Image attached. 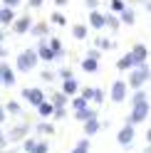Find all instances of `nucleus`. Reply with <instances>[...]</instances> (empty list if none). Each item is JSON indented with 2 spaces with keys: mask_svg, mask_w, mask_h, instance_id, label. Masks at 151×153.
Returning a JSON list of instances; mask_svg holds the SVG:
<instances>
[{
  "mask_svg": "<svg viewBox=\"0 0 151 153\" xmlns=\"http://www.w3.org/2000/svg\"><path fill=\"white\" fill-rule=\"evenodd\" d=\"M149 82V64L144 62V64H139L134 72H131V76H129V82H126V87H134V89H141L144 84Z\"/></svg>",
  "mask_w": 151,
  "mask_h": 153,
  "instance_id": "f257e3e1",
  "label": "nucleus"
},
{
  "mask_svg": "<svg viewBox=\"0 0 151 153\" xmlns=\"http://www.w3.org/2000/svg\"><path fill=\"white\" fill-rule=\"evenodd\" d=\"M35 64H37V54H35V50H25V52H20V57H17V69H20V72H32Z\"/></svg>",
  "mask_w": 151,
  "mask_h": 153,
  "instance_id": "f03ea898",
  "label": "nucleus"
},
{
  "mask_svg": "<svg viewBox=\"0 0 151 153\" xmlns=\"http://www.w3.org/2000/svg\"><path fill=\"white\" fill-rule=\"evenodd\" d=\"M149 119V101H141V104H134V109H131V116L126 123H141V121H146Z\"/></svg>",
  "mask_w": 151,
  "mask_h": 153,
  "instance_id": "7ed1b4c3",
  "label": "nucleus"
},
{
  "mask_svg": "<svg viewBox=\"0 0 151 153\" xmlns=\"http://www.w3.org/2000/svg\"><path fill=\"white\" fill-rule=\"evenodd\" d=\"M126 91H129L126 82H124V79H117L114 84H111V91H109V97H111V101H114V104H121V101L126 99Z\"/></svg>",
  "mask_w": 151,
  "mask_h": 153,
  "instance_id": "20e7f679",
  "label": "nucleus"
},
{
  "mask_svg": "<svg viewBox=\"0 0 151 153\" xmlns=\"http://www.w3.org/2000/svg\"><path fill=\"white\" fill-rule=\"evenodd\" d=\"M22 97H25L27 104L37 106V104H42V101H45V91H42V89H37V87H27V89H22Z\"/></svg>",
  "mask_w": 151,
  "mask_h": 153,
  "instance_id": "39448f33",
  "label": "nucleus"
},
{
  "mask_svg": "<svg viewBox=\"0 0 151 153\" xmlns=\"http://www.w3.org/2000/svg\"><path fill=\"white\" fill-rule=\"evenodd\" d=\"M13 32L15 35H25V32H30V27H32V17H15V20H13Z\"/></svg>",
  "mask_w": 151,
  "mask_h": 153,
  "instance_id": "423d86ee",
  "label": "nucleus"
},
{
  "mask_svg": "<svg viewBox=\"0 0 151 153\" xmlns=\"http://www.w3.org/2000/svg\"><path fill=\"white\" fill-rule=\"evenodd\" d=\"M131 141H134V126L126 123V126H121L119 136H117V143H119V146H129Z\"/></svg>",
  "mask_w": 151,
  "mask_h": 153,
  "instance_id": "0eeeda50",
  "label": "nucleus"
},
{
  "mask_svg": "<svg viewBox=\"0 0 151 153\" xmlns=\"http://www.w3.org/2000/svg\"><path fill=\"white\" fill-rule=\"evenodd\" d=\"M129 54H131V59H134V67H139V64H144V62H146L149 50H146V45H136Z\"/></svg>",
  "mask_w": 151,
  "mask_h": 153,
  "instance_id": "6e6552de",
  "label": "nucleus"
},
{
  "mask_svg": "<svg viewBox=\"0 0 151 153\" xmlns=\"http://www.w3.org/2000/svg\"><path fill=\"white\" fill-rule=\"evenodd\" d=\"M0 84H5V87H13L15 84V72L5 62H0Z\"/></svg>",
  "mask_w": 151,
  "mask_h": 153,
  "instance_id": "1a4fd4ad",
  "label": "nucleus"
},
{
  "mask_svg": "<svg viewBox=\"0 0 151 153\" xmlns=\"http://www.w3.org/2000/svg\"><path fill=\"white\" fill-rule=\"evenodd\" d=\"M104 22H107V15H102L99 10H89V27L104 30Z\"/></svg>",
  "mask_w": 151,
  "mask_h": 153,
  "instance_id": "9d476101",
  "label": "nucleus"
},
{
  "mask_svg": "<svg viewBox=\"0 0 151 153\" xmlns=\"http://www.w3.org/2000/svg\"><path fill=\"white\" fill-rule=\"evenodd\" d=\"M82 97L87 99V101H97V104H102V101H104V91H102V89H94V87H84Z\"/></svg>",
  "mask_w": 151,
  "mask_h": 153,
  "instance_id": "9b49d317",
  "label": "nucleus"
},
{
  "mask_svg": "<svg viewBox=\"0 0 151 153\" xmlns=\"http://www.w3.org/2000/svg\"><path fill=\"white\" fill-rule=\"evenodd\" d=\"M37 59H45V62H52V59H57V57H55V52L50 50V45H45V40L40 42V47H37Z\"/></svg>",
  "mask_w": 151,
  "mask_h": 153,
  "instance_id": "f8f14e48",
  "label": "nucleus"
},
{
  "mask_svg": "<svg viewBox=\"0 0 151 153\" xmlns=\"http://www.w3.org/2000/svg\"><path fill=\"white\" fill-rule=\"evenodd\" d=\"M13 20H15V10H13V7L0 5V25L7 27V25H13Z\"/></svg>",
  "mask_w": 151,
  "mask_h": 153,
  "instance_id": "ddd939ff",
  "label": "nucleus"
},
{
  "mask_svg": "<svg viewBox=\"0 0 151 153\" xmlns=\"http://www.w3.org/2000/svg\"><path fill=\"white\" fill-rule=\"evenodd\" d=\"M77 91H79V84H77V79H74V76L62 82V94H64V97H74Z\"/></svg>",
  "mask_w": 151,
  "mask_h": 153,
  "instance_id": "4468645a",
  "label": "nucleus"
},
{
  "mask_svg": "<svg viewBox=\"0 0 151 153\" xmlns=\"http://www.w3.org/2000/svg\"><path fill=\"white\" fill-rule=\"evenodd\" d=\"M27 131H30V126H27V123H20V126H15V128L10 131L7 141H20L22 136H27Z\"/></svg>",
  "mask_w": 151,
  "mask_h": 153,
  "instance_id": "2eb2a0df",
  "label": "nucleus"
},
{
  "mask_svg": "<svg viewBox=\"0 0 151 153\" xmlns=\"http://www.w3.org/2000/svg\"><path fill=\"white\" fill-rule=\"evenodd\" d=\"M74 119L84 123V121H89V119H97V111H94V109H89V106H87V109H79L77 114H74Z\"/></svg>",
  "mask_w": 151,
  "mask_h": 153,
  "instance_id": "dca6fc26",
  "label": "nucleus"
},
{
  "mask_svg": "<svg viewBox=\"0 0 151 153\" xmlns=\"http://www.w3.org/2000/svg\"><path fill=\"white\" fill-rule=\"evenodd\" d=\"M102 128V123L97 121V119H89V121H84V136H94Z\"/></svg>",
  "mask_w": 151,
  "mask_h": 153,
  "instance_id": "f3484780",
  "label": "nucleus"
},
{
  "mask_svg": "<svg viewBox=\"0 0 151 153\" xmlns=\"http://www.w3.org/2000/svg\"><path fill=\"white\" fill-rule=\"evenodd\" d=\"M119 22H124V25H134V22H136L134 10H131V7H124V10L119 13Z\"/></svg>",
  "mask_w": 151,
  "mask_h": 153,
  "instance_id": "a211bd4d",
  "label": "nucleus"
},
{
  "mask_svg": "<svg viewBox=\"0 0 151 153\" xmlns=\"http://www.w3.org/2000/svg\"><path fill=\"white\" fill-rule=\"evenodd\" d=\"M82 69L84 72H97L99 69V59H92V57H84V59H82Z\"/></svg>",
  "mask_w": 151,
  "mask_h": 153,
  "instance_id": "6ab92c4d",
  "label": "nucleus"
},
{
  "mask_svg": "<svg viewBox=\"0 0 151 153\" xmlns=\"http://www.w3.org/2000/svg\"><path fill=\"white\" fill-rule=\"evenodd\" d=\"M72 35L77 37V40H84V37L89 35V27H87V25H74V27H72Z\"/></svg>",
  "mask_w": 151,
  "mask_h": 153,
  "instance_id": "aec40b11",
  "label": "nucleus"
},
{
  "mask_svg": "<svg viewBox=\"0 0 151 153\" xmlns=\"http://www.w3.org/2000/svg\"><path fill=\"white\" fill-rule=\"evenodd\" d=\"M52 109H55V106H52L47 99H45L42 104H37V111H40V116H52Z\"/></svg>",
  "mask_w": 151,
  "mask_h": 153,
  "instance_id": "412c9836",
  "label": "nucleus"
},
{
  "mask_svg": "<svg viewBox=\"0 0 151 153\" xmlns=\"http://www.w3.org/2000/svg\"><path fill=\"white\" fill-rule=\"evenodd\" d=\"M117 67H119L121 72H124V69H131V67H134V59H131V54H124V57L117 62Z\"/></svg>",
  "mask_w": 151,
  "mask_h": 153,
  "instance_id": "4be33fe9",
  "label": "nucleus"
},
{
  "mask_svg": "<svg viewBox=\"0 0 151 153\" xmlns=\"http://www.w3.org/2000/svg\"><path fill=\"white\" fill-rule=\"evenodd\" d=\"M47 30H50V27H47V22H37V25L30 27V32L37 35V37H40V35H47Z\"/></svg>",
  "mask_w": 151,
  "mask_h": 153,
  "instance_id": "5701e85b",
  "label": "nucleus"
},
{
  "mask_svg": "<svg viewBox=\"0 0 151 153\" xmlns=\"http://www.w3.org/2000/svg\"><path fill=\"white\" fill-rule=\"evenodd\" d=\"M52 106H67V97H64V94L60 91V94H52Z\"/></svg>",
  "mask_w": 151,
  "mask_h": 153,
  "instance_id": "b1692460",
  "label": "nucleus"
},
{
  "mask_svg": "<svg viewBox=\"0 0 151 153\" xmlns=\"http://www.w3.org/2000/svg\"><path fill=\"white\" fill-rule=\"evenodd\" d=\"M50 50L55 52V57H62V42L57 40V37H52V40H50Z\"/></svg>",
  "mask_w": 151,
  "mask_h": 153,
  "instance_id": "393cba45",
  "label": "nucleus"
},
{
  "mask_svg": "<svg viewBox=\"0 0 151 153\" xmlns=\"http://www.w3.org/2000/svg\"><path fill=\"white\" fill-rule=\"evenodd\" d=\"M72 153H89V141H87V138H82L77 146L72 148Z\"/></svg>",
  "mask_w": 151,
  "mask_h": 153,
  "instance_id": "a878e982",
  "label": "nucleus"
},
{
  "mask_svg": "<svg viewBox=\"0 0 151 153\" xmlns=\"http://www.w3.org/2000/svg\"><path fill=\"white\" fill-rule=\"evenodd\" d=\"M104 27H109V30H117V27H119V17H114V15H107V22H104Z\"/></svg>",
  "mask_w": 151,
  "mask_h": 153,
  "instance_id": "bb28decb",
  "label": "nucleus"
},
{
  "mask_svg": "<svg viewBox=\"0 0 151 153\" xmlns=\"http://www.w3.org/2000/svg\"><path fill=\"white\" fill-rule=\"evenodd\" d=\"M146 97H149V94H146L144 89H136V94H134V99H131V101H134V104H141V101H149Z\"/></svg>",
  "mask_w": 151,
  "mask_h": 153,
  "instance_id": "cd10ccee",
  "label": "nucleus"
},
{
  "mask_svg": "<svg viewBox=\"0 0 151 153\" xmlns=\"http://www.w3.org/2000/svg\"><path fill=\"white\" fill-rule=\"evenodd\" d=\"M47 151H50V146H47V143L35 141V146H32V151H30V153H47Z\"/></svg>",
  "mask_w": 151,
  "mask_h": 153,
  "instance_id": "c85d7f7f",
  "label": "nucleus"
},
{
  "mask_svg": "<svg viewBox=\"0 0 151 153\" xmlns=\"http://www.w3.org/2000/svg\"><path fill=\"white\" fill-rule=\"evenodd\" d=\"M72 106H74V111H79V109H87V99H84V97H77V99L72 101Z\"/></svg>",
  "mask_w": 151,
  "mask_h": 153,
  "instance_id": "c756f323",
  "label": "nucleus"
},
{
  "mask_svg": "<svg viewBox=\"0 0 151 153\" xmlns=\"http://www.w3.org/2000/svg\"><path fill=\"white\" fill-rule=\"evenodd\" d=\"M3 109H5V114H20V104H17V101H10V104L3 106Z\"/></svg>",
  "mask_w": 151,
  "mask_h": 153,
  "instance_id": "7c9ffc66",
  "label": "nucleus"
},
{
  "mask_svg": "<svg viewBox=\"0 0 151 153\" xmlns=\"http://www.w3.org/2000/svg\"><path fill=\"white\" fill-rule=\"evenodd\" d=\"M52 22L55 25H64V22H67V17H64L62 13H52Z\"/></svg>",
  "mask_w": 151,
  "mask_h": 153,
  "instance_id": "2f4dec72",
  "label": "nucleus"
},
{
  "mask_svg": "<svg viewBox=\"0 0 151 153\" xmlns=\"http://www.w3.org/2000/svg\"><path fill=\"white\" fill-rule=\"evenodd\" d=\"M97 50H111V42L104 40V37H99V40H97Z\"/></svg>",
  "mask_w": 151,
  "mask_h": 153,
  "instance_id": "473e14b6",
  "label": "nucleus"
},
{
  "mask_svg": "<svg viewBox=\"0 0 151 153\" xmlns=\"http://www.w3.org/2000/svg\"><path fill=\"white\" fill-rule=\"evenodd\" d=\"M37 131H40V133H55V128L50 126V123H45V121L37 123Z\"/></svg>",
  "mask_w": 151,
  "mask_h": 153,
  "instance_id": "72a5a7b5",
  "label": "nucleus"
},
{
  "mask_svg": "<svg viewBox=\"0 0 151 153\" xmlns=\"http://www.w3.org/2000/svg\"><path fill=\"white\" fill-rule=\"evenodd\" d=\"M124 0H111V10H114V13H121V10H124Z\"/></svg>",
  "mask_w": 151,
  "mask_h": 153,
  "instance_id": "f704fd0d",
  "label": "nucleus"
},
{
  "mask_svg": "<svg viewBox=\"0 0 151 153\" xmlns=\"http://www.w3.org/2000/svg\"><path fill=\"white\" fill-rule=\"evenodd\" d=\"M60 76H62V82H64V79H72V69H70V67H62Z\"/></svg>",
  "mask_w": 151,
  "mask_h": 153,
  "instance_id": "c9c22d12",
  "label": "nucleus"
},
{
  "mask_svg": "<svg viewBox=\"0 0 151 153\" xmlns=\"http://www.w3.org/2000/svg\"><path fill=\"white\" fill-rule=\"evenodd\" d=\"M32 146H35V138H25V151H27V153L32 151Z\"/></svg>",
  "mask_w": 151,
  "mask_h": 153,
  "instance_id": "e433bc0d",
  "label": "nucleus"
},
{
  "mask_svg": "<svg viewBox=\"0 0 151 153\" xmlns=\"http://www.w3.org/2000/svg\"><path fill=\"white\" fill-rule=\"evenodd\" d=\"M84 3H87V7H89V10H97V5H99V0H84Z\"/></svg>",
  "mask_w": 151,
  "mask_h": 153,
  "instance_id": "4c0bfd02",
  "label": "nucleus"
},
{
  "mask_svg": "<svg viewBox=\"0 0 151 153\" xmlns=\"http://www.w3.org/2000/svg\"><path fill=\"white\" fill-rule=\"evenodd\" d=\"M87 57H92V59H99L102 54H99V50H89V52H87Z\"/></svg>",
  "mask_w": 151,
  "mask_h": 153,
  "instance_id": "58836bf2",
  "label": "nucleus"
},
{
  "mask_svg": "<svg viewBox=\"0 0 151 153\" xmlns=\"http://www.w3.org/2000/svg\"><path fill=\"white\" fill-rule=\"evenodd\" d=\"M45 3V0H27V5H30V7H40Z\"/></svg>",
  "mask_w": 151,
  "mask_h": 153,
  "instance_id": "ea45409f",
  "label": "nucleus"
},
{
  "mask_svg": "<svg viewBox=\"0 0 151 153\" xmlns=\"http://www.w3.org/2000/svg\"><path fill=\"white\" fill-rule=\"evenodd\" d=\"M42 79H45V82H52L55 74H52V72H42Z\"/></svg>",
  "mask_w": 151,
  "mask_h": 153,
  "instance_id": "a19ab883",
  "label": "nucleus"
},
{
  "mask_svg": "<svg viewBox=\"0 0 151 153\" xmlns=\"http://www.w3.org/2000/svg\"><path fill=\"white\" fill-rule=\"evenodd\" d=\"M3 3H5V7H15L17 3H20V0H3Z\"/></svg>",
  "mask_w": 151,
  "mask_h": 153,
  "instance_id": "79ce46f5",
  "label": "nucleus"
},
{
  "mask_svg": "<svg viewBox=\"0 0 151 153\" xmlns=\"http://www.w3.org/2000/svg\"><path fill=\"white\" fill-rule=\"evenodd\" d=\"M5 119H7V114H5V109H3V106H0V123H3Z\"/></svg>",
  "mask_w": 151,
  "mask_h": 153,
  "instance_id": "37998d69",
  "label": "nucleus"
},
{
  "mask_svg": "<svg viewBox=\"0 0 151 153\" xmlns=\"http://www.w3.org/2000/svg\"><path fill=\"white\" fill-rule=\"evenodd\" d=\"M55 5H57V7H62V5H67V0H55Z\"/></svg>",
  "mask_w": 151,
  "mask_h": 153,
  "instance_id": "c03bdc74",
  "label": "nucleus"
},
{
  "mask_svg": "<svg viewBox=\"0 0 151 153\" xmlns=\"http://www.w3.org/2000/svg\"><path fill=\"white\" fill-rule=\"evenodd\" d=\"M5 52H7V50L3 47V42H0V57H5Z\"/></svg>",
  "mask_w": 151,
  "mask_h": 153,
  "instance_id": "a18cd8bd",
  "label": "nucleus"
},
{
  "mask_svg": "<svg viewBox=\"0 0 151 153\" xmlns=\"http://www.w3.org/2000/svg\"><path fill=\"white\" fill-rule=\"evenodd\" d=\"M3 143H5V136H3V131H0V146H3Z\"/></svg>",
  "mask_w": 151,
  "mask_h": 153,
  "instance_id": "49530a36",
  "label": "nucleus"
},
{
  "mask_svg": "<svg viewBox=\"0 0 151 153\" xmlns=\"http://www.w3.org/2000/svg\"><path fill=\"white\" fill-rule=\"evenodd\" d=\"M5 40V30H0V42H3Z\"/></svg>",
  "mask_w": 151,
  "mask_h": 153,
  "instance_id": "de8ad7c7",
  "label": "nucleus"
},
{
  "mask_svg": "<svg viewBox=\"0 0 151 153\" xmlns=\"http://www.w3.org/2000/svg\"><path fill=\"white\" fill-rule=\"evenodd\" d=\"M144 153H149V148H146V151H144Z\"/></svg>",
  "mask_w": 151,
  "mask_h": 153,
  "instance_id": "09e8293b",
  "label": "nucleus"
}]
</instances>
